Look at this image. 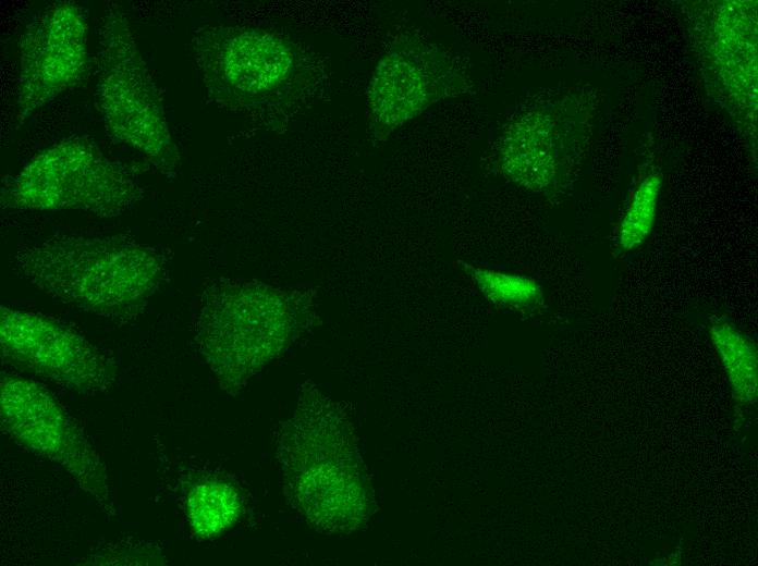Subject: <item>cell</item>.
Returning a JSON list of instances; mask_svg holds the SVG:
<instances>
[{"mask_svg": "<svg viewBox=\"0 0 758 566\" xmlns=\"http://www.w3.org/2000/svg\"><path fill=\"white\" fill-rule=\"evenodd\" d=\"M167 260L126 236L54 234L20 246L12 273L52 299L111 321L140 316L162 284Z\"/></svg>", "mask_w": 758, "mask_h": 566, "instance_id": "cell-1", "label": "cell"}, {"mask_svg": "<svg viewBox=\"0 0 758 566\" xmlns=\"http://www.w3.org/2000/svg\"><path fill=\"white\" fill-rule=\"evenodd\" d=\"M191 49L206 97L235 112H274L306 97L320 78L313 53L290 36L256 26L206 24Z\"/></svg>", "mask_w": 758, "mask_h": 566, "instance_id": "cell-2", "label": "cell"}, {"mask_svg": "<svg viewBox=\"0 0 758 566\" xmlns=\"http://www.w3.org/2000/svg\"><path fill=\"white\" fill-rule=\"evenodd\" d=\"M308 293L220 280L201 296L195 340L220 385L236 393L310 316Z\"/></svg>", "mask_w": 758, "mask_h": 566, "instance_id": "cell-3", "label": "cell"}, {"mask_svg": "<svg viewBox=\"0 0 758 566\" xmlns=\"http://www.w3.org/2000/svg\"><path fill=\"white\" fill-rule=\"evenodd\" d=\"M97 100L106 130L162 175L174 179L181 155L164 103L136 44L125 12L107 4L99 27Z\"/></svg>", "mask_w": 758, "mask_h": 566, "instance_id": "cell-4", "label": "cell"}, {"mask_svg": "<svg viewBox=\"0 0 758 566\" xmlns=\"http://www.w3.org/2000/svg\"><path fill=\"white\" fill-rule=\"evenodd\" d=\"M145 190L120 162L88 136L71 135L36 153L2 181L4 209L76 210L112 218L130 210Z\"/></svg>", "mask_w": 758, "mask_h": 566, "instance_id": "cell-5", "label": "cell"}, {"mask_svg": "<svg viewBox=\"0 0 758 566\" xmlns=\"http://www.w3.org/2000/svg\"><path fill=\"white\" fill-rule=\"evenodd\" d=\"M0 308L4 364L78 394L100 393L112 386L114 361L82 334L41 313Z\"/></svg>", "mask_w": 758, "mask_h": 566, "instance_id": "cell-6", "label": "cell"}, {"mask_svg": "<svg viewBox=\"0 0 758 566\" xmlns=\"http://www.w3.org/2000/svg\"><path fill=\"white\" fill-rule=\"evenodd\" d=\"M2 429L22 446L62 467L106 509H111L105 466L82 430L57 399L35 381L3 376Z\"/></svg>", "mask_w": 758, "mask_h": 566, "instance_id": "cell-7", "label": "cell"}, {"mask_svg": "<svg viewBox=\"0 0 758 566\" xmlns=\"http://www.w3.org/2000/svg\"><path fill=\"white\" fill-rule=\"evenodd\" d=\"M88 9L56 1L25 27L20 41L19 124L76 86L88 65Z\"/></svg>", "mask_w": 758, "mask_h": 566, "instance_id": "cell-8", "label": "cell"}, {"mask_svg": "<svg viewBox=\"0 0 758 566\" xmlns=\"http://www.w3.org/2000/svg\"><path fill=\"white\" fill-rule=\"evenodd\" d=\"M462 82L438 48L413 36L398 38L379 61L367 91L374 135L384 138Z\"/></svg>", "mask_w": 758, "mask_h": 566, "instance_id": "cell-9", "label": "cell"}, {"mask_svg": "<svg viewBox=\"0 0 758 566\" xmlns=\"http://www.w3.org/2000/svg\"><path fill=\"white\" fill-rule=\"evenodd\" d=\"M331 405L314 386L306 387L286 439V476L292 493L308 518L323 528L338 519L345 489L344 465L337 463L335 441L330 440Z\"/></svg>", "mask_w": 758, "mask_h": 566, "instance_id": "cell-10", "label": "cell"}, {"mask_svg": "<svg viewBox=\"0 0 758 566\" xmlns=\"http://www.w3.org/2000/svg\"><path fill=\"white\" fill-rule=\"evenodd\" d=\"M560 134L551 115L534 112L509 128L501 149L505 174L533 190L550 188L559 177Z\"/></svg>", "mask_w": 758, "mask_h": 566, "instance_id": "cell-11", "label": "cell"}, {"mask_svg": "<svg viewBox=\"0 0 758 566\" xmlns=\"http://www.w3.org/2000/svg\"><path fill=\"white\" fill-rule=\"evenodd\" d=\"M709 334L734 398L741 404H755L758 392V356L755 343L723 318L711 321Z\"/></svg>", "mask_w": 758, "mask_h": 566, "instance_id": "cell-12", "label": "cell"}, {"mask_svg": "<svg viewBox=\"0 0 758 566\" xmlns=\"http://www.w3.org/2000/svg\"><path fill=\"white\" fill-rule=\"evenodd\" d=\"M188 519L193 530L201 537H212L236 519L240 500L232 487L208 481L196 485L187 499Z\"/></svg>", "mask_w": 758, "mask_h": 566, "instance_id": "cell-13", "label": "cell"}, {"mask_svg": "<svg viewBox=\"0 0 758 566\" xmlns=\"http://www.w3.org/2000/svg\"><path fill=\"white\" fill-rule=\"evenodd\" d=\"M479 291L491 302L509 307H529L542 298L540 284L523 274L481 267H465Z\"/></svg>", "mask_w": 758, "mask_h": 566, "instance_id": "cell-14", "label": "cell"}, {"mask_svg": "<svg viewBox=\"0 0 758 566\" xmlns=\"http://www.w3.org/2000/svg\"><path fill=\"white\" fill-rule=\"evenodd\" d=\"M661 179L657 174L646 176L635 189L619 229V247L633 251L649 236L658 208Z\"/></svg>", "mask_w": 758, "mask_h": 566, "instance_id": "cell-15", "label": "cell"}]
</instances>
